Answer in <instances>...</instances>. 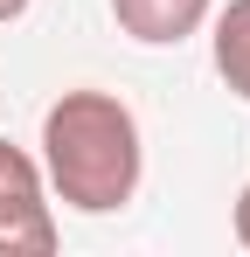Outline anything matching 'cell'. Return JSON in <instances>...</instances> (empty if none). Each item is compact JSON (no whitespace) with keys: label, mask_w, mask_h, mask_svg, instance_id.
<instances>
[{"label":"cell","mask_w":250,"mask_h":257,"mask_svg":"<svg viewBox=\"0 0 250 257\" xmlns=\"http://www.w3.org/2000/svg\"><path fill=\"white\" fill-rule=\"evenodd\" d=\"M28 14V0H0V21H21Z\"/></svg>","instance_id":"6"},{"label":"cell","mask_w":250,"mask_h":257,"mask_svg":"<svg viewBox=\"0 0 250 257\" xmlns=\"http://www.w3.org/2000/svg\"><path fill=\"white\" fill-rule=\"evenodd\" d=\"M139 118L111 90H63L42 111V181L83 215H111L139 195Z\"/></svg>","instance_id":"1"},{"label":"cell","mask_w":250,"mask_h":257,"mask_svg":"<svg viewBox=\"0 0 250 257\" xmlns=\"http://www.w3.org/2000/svg\"><path fill=\"white\" fill-rule=\"evenodd\" d=\"M208 7L215 0H111V21H118V35H132V42L167 49V42H188L208 21Z\"/></svg>","instance_id":"3"},{"label":"cell","mask_w":250,"mask_h":257,"mask_svg":"<svg viewBox=\"0 0 250 257\" xmlns=\"http://www.w3.org/2000/svg\"><path fill=\"white\" fill-rule=\"evenodd\" d=\"M215 77L250 104V0H229L215 14Z\"/></svg>","instance_id":"4"},{"label":"cell","mask_w":250,"mask_h":257,"mask_svg":"<svg viewBox=\"0 0 250 257\" xmlns=\"http://www.w3.org/2000/svg\"><path fill=\"white\" fill-rule=\"evenodd\" d=\"M49 250H56V222H49L42 160L0 139V257H49Z\"/></svg>","instance_id":"2"},{"label":"cell","mask_w":250,"mask_h":257,"mask_svg":"<svg viewBox=\"0 0 250 257\" xmlns=\"http://www.w3.org/2000/svg\"><path fill=\"white\" fill-rule=\"evenodd\" d=\"M236 243H243V250H250V188H243V195H236Z\"/></svg>","instance_id":"5"}]
</instances>
